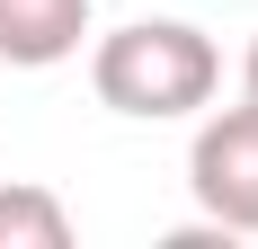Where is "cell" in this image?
<instances>
[{
    "mask_svg": "<svg viewBox=\"0 0 258 249\" xmlns=\"http://www.w3.org/2000/svg\"><path fill=\"white\" fill-rule=\"evenodd\" d=\"M187 196L232 240H258V107H214L187 143Z\"/></svg>",
    "mask_w": 258,
    "mask_h": 249,
    "instance_id": "cell-2",
    "label": "cell"
},
{
    "mask_svg": "<svg viewBox=\"0 0 258 249\" xmlns=\"http://www.w3.org/2000/svg\"><path fill=\"white\" fill-rule=\"evenodd\" d=\"M214 80H223V53H214L205 27L187 18H125L116 36L89 45V89L98 107L134 125H169V116H196L214 98Z\"/></svg>",
    "mask_w": 258,
    "mask_h": 249,
    "instance_id": "cell-1",
    "label": "cell"
},
{
    "mask_svg": "<svg viewBox=\"0 0 258 249\" xmlns=\"http://www.w3.org/2000/svg\"><path fill=\"white\" fill-rule=\"evenodd\" d=\"M98 0H0V63L9 72H53L89 45Z\"/></svg>",
    "mask_w": 258,
    "mask_h": 249,
    "instance_id": "cell-3",
    "label": "cell"
},
{
    "mask_svg": "<svg viewBox=\"0 0 258 249\" xmlns=\"http://www.w3.org/2000/svg\"><path fill=\"white\" fill-rule=\"evenodd\" d=\"M0 249H72V205L36 178H9L0 187Z\"/></svg>",
    "mask_w": 258,
    "mask_h": 249,
    "instance_id": "cell-4",
    "label": "cell"
},
{
    "mask_svg": "<svg viewBox=\"0 0 258 249\" xmlns=\"http://www.w3.org/2000/svg\"><path fill=\"white\" fill-rule=\"evenodd\" d=\"M240 98L258 107V36H249V63H240Z\"/></svg>",
    "mask_w": 258,
    "mask_h": 249,
    "instance_id": "cell-5",
    "label": "cell"
}]
</instances>
